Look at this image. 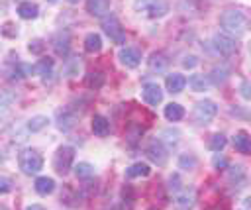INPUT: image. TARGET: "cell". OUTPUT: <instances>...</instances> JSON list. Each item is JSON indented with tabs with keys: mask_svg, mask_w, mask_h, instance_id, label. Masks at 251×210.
Returning a JSON list of instances; mask_svg holds the SVG:
<instances>
[{
	"mask_svg": "<svg viewBox=\"0 0 251 210\" xmlns=\"http://www.w3.org/2000/svg\"><path fill=\"white\" fill-rule=\"evenodd\" d=\"M220 26L230 36H243L249 28V18L241 10H226L220 16Z\"/></svg>",
	"mask_w": 251,
	"mask_h": 210,
	"instance_id": "obj_1",
	"label": "cell"
},
{
	"mask_svg": "<svg viewBox=\"0 0 251 210\" xmlns=\"http://www.w3.org/2000/svg\"><path fill=\"white\" fill-rule=\"evenodd\" d=\"M134 10L146 18H163L169 12L167 0H136Z\"/></svg>",
	"mask_w": 251,
	"mask_h": 210,
	"instance_id": "obj_2",
	"label": "cell"
},
{
	"mask_svg": "<svg viewBox=\"0 0 251 210\" xmlns=\"http://www.w3.org/2000/svg\"><path fill=\"white\" fill-rule=\"evenodd\" d=\"M18 165L26 175H38L43 169V157L36 149H24L18 155Z\"/></svg>",
	"mask_w": 251,
	"mask_h": 210,
	"instance_id": "obj_3",
	"label": "cell"
},
{
	"mask_svg": "<svg viewBox=\"0 0 251 210\" xmlns=\"http://www.w3.org/2000/svg\"><path fill=\"white\" fill-rule=\"evenodd\" d=\"M73 161H75V147L71 145H61L57 149V153L53 155V169L59 173V175H67L69 169L73 167Z\"/></svg>",
	"mask_w": 251,
	"mask_h": 210,
	"instance_id": "obj_4",
	"label": "cell"
},
{
	"mask_svg": "<svg viewBox=\"0 0 251 210\" xmlns=\"http://www.w3.org/2000/svg\"><path fill=\"white\" fill-rule=\"evenodd\" d=\"M216 112H218V106L212 100H200V102H196V106L192 110V118L198 126H206L212 122Z\"/></svg>",
	"mask_w": 251,
	"mask_h": 210,
	"instance_id": "obj_5",
	"label": "cell"
},
{
	"mask_svg": "<svg viewBox=\"0 0 251 210\" xmlns=\"http://www.w3.org/2000/svg\"><path fill=\"white\" fill-rule=\"evenodd\" d=\"M102 28H104V34L112 40V42H116V44H124L126 42V34H124V28H122V24L118 22V18L116 16H106L104 20H102Z\"/></svg>",
	"mask_w": 251,
	"mask_h": 210,
	"instance_id": "obj_6",
	"label": "cell"
},
{
	"mask_svg": "<svg viewBox=\"0 0 251 210\" xmlns=\"http://www.w3.org/2000/svg\"><path fill=\"white\" fill-rule=\"evenodd\" d=\"M146 153H147V157H149L153 163H157V165H165V163H167V157H169L161 138L151 140L149 145H147V149H146Z\"/></svg>",
	"mask_w": 251,
	"mask_h": 210,
	"instance_id": "obj_7",
	"label": "cell"
},
{
	"mask_svg": "<svg viewBox=\"0 0 251 210\" xmlns=\"http://www.w3.org/2000/svg\"><path fill=\"white\" fill-rule=\"evenodd\" d=\"M214 47H216L222 55H231V53L235 51L237 44H235L233 36H230V34H226V32H218V34L214 36Z\"/></svg>",
	"mask_w": 251,
	"mask_h": 210,
	"instance_id": "obj_8",
	"label": "cell"
},
{
	"mask_svg": "<svg viewBox=\"0 0 251 210\" xmlns=\"http://www.w3.org/2000/svg\"><path fill=\"white\" fill-rule=\"evenodd\" d=\"M144 93V100L149 104V106H157L161 100H163V91H161V87L157 85V83H147V85H144V89H142Z\"/></svg>",
	"mask_w": 251,
	"mask_h": 210,
	"instance_id": "obj_9",
	"label": "cell"
},
{
	"mask_svg": "<svg viewBox=\"0 0 251 210\" xmlns=\"http://www.w3.org/2000/svg\"><path fill=\"white\" fill-rule=\"evenodd\" d=\"M194 202H196V194L194 190H183L175 196L173 200V208L175 210H192L194 208Z\"/></svg>",
	"mask_w": 251,
	"mask_h": 210,
	"instance_id": "obj_10",
	"label": "cell"
},
{
	"mask_svg": "<svg viewBox=\"0 0 251 210\" xmlns=\"http://www.w3.org/2000/svg\"><path fill=\"white\" fill-rule=\"evenodd\" d=\"M118 57H120L122 65L132 67V69H134V67H138V65L142 63V53H140L136 47H124V49H120Z\"/></svg>",
	"mask_w": 251,
	"mask_h": 210,
	"instance_id": "obj_11",
	"label": "cell"
},
{
	"mask_svg": "<svg viewBox=\"0 0 251 210\" xmlns=\"http://www.w3.org/2000/svg\"><path fill=\"white\" fill-rule=\"evenodd\" d=\"M86 10L94 18H106L110 12V0H86Z\"/></svg>",
	"mask_w": 251,
	"mask_h": 210,
	"instance_id": "obj_12",
	"label": "cell"
},
{
	"mask_svg": "<svg viewBox=\"0 0 251 210\" xmlns=\"http://www.w3.org/2000/svg\"><path fill=\"white\" fill-rule=\"evenodd\" d=\"M77 124V114L73 112V110H61L59 114H57V128L61 130V132H69L73 126Z\"/></svg>",
	"mask_w": 251,
	"mask_h": 210,
	"instance_id": "obj_13",
	"label": "cell"
},
{
	"mask_svg": "<svg viewBox=\"0 0 251 210\" xmlns=\"http://www.w3.org/2000/svg\"><path fill=\"white\" fill-rule=\"evenodd\" d=\"M187 79L181 75V73H173V75H167V81H165V85H167V91L169 93H173V94H177V93H181V91H185V87H187Z\"/></svg>",
	"mask_w": 251,
	"mask_h": 210,
	"instance_id": "obj_14",
	"label": "cell"
},
{
	"mask_svg": "<svg viewBox=\"0 0 251 210\" xmlns=\"http://www.w3.org/2000/svg\"><path fill=\"white\" fill-rule=\"evenodd\" d=\"M233 147L239 151V153H251V136L247 132H237L233 136Z\"/></svg>",
	"mask_w": 251,
	"mask_h": 210,
	"instance_id": "obj_15",
	"label": "cell"
},
{
	"mask_svg": "<svg viewBox=\"0 0 251 210\" xmlns=\"http://www.w3.org/2000/svg\"><path fill=\"white\" fill-rule=\"evenodd\" d=\"M69 34L67 32H59L57 36H55V40H53V49H55V53L57 55H61V57H65L67 53H69Z\"/></svg>",
	"mask_w": 251,
	"mask_h": 210,
	"instance_id": "obj_16",
	"label": "cell"
},
{
	"mask_svg": "<svg viewBox=\"0 0 251 210\" xmlns=\"http://www.w3.org/2000/svg\"><path fill=\"white\" fill-rule=\"evenodd\" d=\"M38 14H40L38 4H34V2H20V4H18V16H20V18H24V20H34V18H38Z\"/></svg>",
	"mask_w": 251,
	"mask_h": 210,
	"instance_id": "obj_17",
	"label": "cell"
},
{
	"mask_svg": "<svg viewBox=\"0 0 251 210\" xmlns=\"http://www.w3.org/2000/svg\"><path fill=\"white\" fill-rule=\"evenodd\" d=\"M55 190V181L51 177H40L36 179V192L42 196H47Z\"/></svg>",
	"mask_w": 251,
	"mask_h": 210,
	"instance_id": "obj_18",
	"label": "cell"
},
{
	"mask_svg": "<svg viewBox=\"0 0 251 210\" xmlns=\"http://www.w3.org/2000/svg\"><path fill=\"white\" fill-rule=\"evenodd\" d=\"M92 132H94V136H108V132H110V122L102 116V114H96L94 118H92Z\"/></svg>",
	"mask_w": 251,
	"mask_h": 210,
	"instance_id": "obj_19",
	"label": "cell"
},
{
	"mask_svg": "<svg viewBox=\"0 0 251 210\" xmlns=\"http://www.w3.org/2000/svg\"><path fill=\"white\" fill-rule=\"evenodd\" d=\"M151 173L147 163H134L132 167L126 169V177L128 179H136V177H147Z\"/></svg>",
	"mask_w": 251,
	"mask_h": 210,
	"instance_id": "obj_20",
	"label": "cell"
},
{
	"mask_svg": "<svg viewBox=\"0 0 251 210\" xmlns=\"http://www.w3.org/2000/svg\"><path fill=\"white\" fill-rule=\"evenodd\" d=\"M183 116H185V108L181 104L171 102V104L165 106V118L169 122H179V120H183Z\"/></svg>",
	"mask_w": 251,
	"mask_h": 210,
	"instance_id": "obj_21",
	"label": "cell"
},
{
	"mask_svg": "<svg viewBox=\"0 0 251 210\" xmlns=\"http://www.w3.org/2000/svg\"><path fill=\"white\" fill-rule=\"evenodd\" d=\"M167 65H169V59H167L163 53H153V55L149 57V69H151V71L161 73V71L167 69Z\"/></svg>",
	"mask_w": 251,
	"mask_h": 210,
	"instance_id": "obj_22",
	"label": "cell"
},
{
	"mask_svg": "<svg viewBox=\"0 0 251 210\" xmlns=\"http://www.w3.org/2000/svg\"><path fill=\"white\" fill-rule=\"evenodd\" d=\"M208 85H210V79H208V77H204V75H192V77L188 79V87H190L194 93H202V91H206V89H208Z\"/></svg>",
	"mask_w": 251,
	"mask_h": 210,
	"instance_id": "obj_23",
	"label": "cell"
},
{
	"mask_svg": "<svg viewBox=\"0 0 251 210\" xmlns=\"http://www.w3.org/2000/svg\"><path fill=\"white\" fill-rule=\"evenodd\" d=\"M84 49L90 51V53H96L102 49V38L98 34H88L84 38Z\"/></svg>",
	"mask_w": 251,
	"mask_h": 210,
	"instance_id": "obj_24",
	"label": "cell"
},
{
	"mask_svg": "<svg viewBox=\"0 0 251 210\" xmlns=\"http://www.w3.org/2000/svg\"><path fill=\"white\" fill-rule=\"evenodd\" d=\"M84 85L92 91H98L102 85H104V75L102 73H88L86 79H84Z\"/></svg>",
	"mask_w": 251,
	"mask_h": 210,
	"instance_id": "obj_25",
	"label": "cell"
},
{
	"mask_svg": "<svg viewBox=\"0 0 251 210\" xmlns=\"http://www.w3.org/2000/svg\"><path fill=\"white\" fill-rule=\"evenodd\" d=\"M75 175H77V179H90L94 175V167L90 163L83 161V163L75 165Z\"/></svg>",
	"mask_w": 251,
	"mask_h": 210,
	"instance_id": "obj_26",
	"label": "cell"
},
{
	"mask_svg": "<svg viewBox=\"0 0 251 210\" xmlns=\"http://www.w3.org/2000/svg\"><path fill=\"white\" fill-rule=\"evenodd\" d=\"M228 73H230V71H228L226 67H214L208 79H210L212 85H222V83L228 79Z\"/></svg>",
	"mask_w": 251,
	"mask_h": 210,
	"instance_id": "obj_27",
	"label": "cell"
},
{
	"mask_svg": "<svg viewBox=\"0 0 251 210\" xmlns=\"http://www.w3.org/2000/svg\"><path fill=\"white\" fill-rule=\"evenodd\" d=\"M47 124H49V118H47V116H34V118L28 122V130H30V132H42Z\"/></svg>",
	"mask_w": 251,
	"mask_h": 210,
	"instance_id": "obj_28",
	"label": "cell"
},
{
	"mask_svg": "<svg viewBox=\"0 0 251 210\" xmlns=\"http://www.w3.org/2000/svg\"><path fill=\"white\" fill-rule=\"evenodd\" d=\"M196 165H198V159L194 155H190V153H185V155L179 157V167L181 169H187V171L190 169L192 171V169H196Z\"/></svg>",
	"mask_w": 251,
	"mask_h": 210,
	"instance_id": "obj_29",
	"label": "cell"
},
{
	"mask_svg": "<svg viewBox=\"0 0 251 210\" xmlns=\"http://www.w3.org/2000/svg\"><path fill=\"white\" fill-rule=\"evenodd\" d=\"M226 143H228V140H226V136L224 134H214L212 138H210V149L212 151H222L224 147H226Z\"/></svg>",
	"mask_w": 251,
	"mask_h": 210,
	"instance_id": "obj_30",
	"label": "cell"
},
{
	"mask_svg": "<svg viewBox=\"0 0 251 210\" xmlns=\"http://www.w3.org/2000/svg\"><path fill=\"white\" fill-rule=\"evenodd\" d=\"M53 69V59H42L38 65H34V73H38V75H47L49 71Z\"/></svg>",
	"mask_w": 251,
	"mask_h": 210,
	"instance_id": "obj_31",
	"label": "cell"
},
{
	"mask_svg": "<svg viewBox=\"0 0 251 210\" xmlns=\"http://www.w3.org/2000/svg\"><path fill=\"white\" fill-rule=\"evenodd\" d=\"M179 136H181L179 130H163V132H161V140H167V141L173 143V145L179 141Z\"/></svg>",
	"mask_w": 251,
	"mask_h": 210,
	"instance_id": "obj_32",
	"label": "cell"
},
{
	"mask_svg": "<svg viewBox=\"0 0 251 210\" xmlns=\"http://www.w3.org/2000/svg\"><path fill=\"white\" fill-rule=\"evenodd\" d=\"M169 188H171L173 192H179V190H181V179H179V175L169 177Z\"/></svg>",
	"mask_w": 251,
	"mask_h": 210,
	"instance_id": "obj_33",
	"label": "cell"
},
{
	"mask_svg": "<svg viewBox=\"0 0 251 210\" xmlns=\"http://www.w3.org/2000/svg\"><path fill=\"white\" fill-rule=\"evenodd\" d=\"M212 163H214V167H216V169H228V161H226L222 155H218V153L214 155Z\"/></svg>",
	"mask_w": 251,
	"mask_h": 210,
	"instance_id": "obj_34",
	"label": "cell"
},
{
	"mask_svg": "<svg viewBox=\"0 0 251 210\" xmlns=\"http://www.w3.org/2000/svg\"><path fill=\"white\" fill-rule=\"evenodd\" d=\"M16 26L14 24H6L4 28H2V34L6 36V38H16L18 36V30H14Z\"/></svg>",
	"mask_w": 251,
	"mask_h": 210,
	"instance_id": "obj_35",
	"label": "cell"
},
{
	"mask_svg": "<svg viewBox=\"0 0 251 210\" xmlns=\"http://www.w3.org/2000/svg\"><path fill=\"white\" fill-rule=\"evenodd\" d=\"M239 89H241V96H243V98H251V85H249L247 81H243Z\"/></svg>",
	"mask_w": 251,
	"mask_h": 210,
	"instance_id": "obj_36",
	"label": "cell"
},
{
	"mask_svg": "<svg viewBox=\"0 0 251 210\" xmlns=\"http://www.w3.org/2000/svg\"><path fill=\"white\" fill-rule=\"evenodd\" d=\"M28 49H30V51H34V53H42V49H43V44H42L40 40H36V42H32V44L28 46Z\"/></svg>",
	"mask_w": 251,
	"mask_h": 210,
	"instance_id": "obj_37",
	"label": "cell"
},
{
	"mask_svg": "<svg viewBox=\"0 0 251 210\" xmlns=\"http://www.w3.org/2000/svg\"><path fill=\"white\" fill-rule=\"evenodd\" d=\"M196 63H198V59H196L194 55H188V57H185V61H183V65H185L187 69H192V67H196Z\"/></svg>",
	"mask_w": 251,
	"mask_h": 210,
	"instance_id": "obj_38",
	"label": "cell"
},
{
	"mask_svg": "<svg viewBox=\"0 0 251 210\" xmlns=\"http://www.w3.org/2000/svg\"><path fill=\"white\" fill-rule=\"evenodd\" d=\"M0 190H2V192H8V190H10V181H8L6 177L0 179Z\"/></svg>",
	"mask_w": 251,
	"mask_h": 210,
	"instance_id": "obj_39",
	"label": "cell"
},
{
	"mask_svg": "<svg viewBox=\"0 0 251 210\" xmlns=\"http://www.w3.org/2000/svg\"><path fill=\"white\" fill-rule=\"evenodd\" d=\"M26 210H45V208H43L42 204H30V206H28Z\"/></svg>",
	"mask_w": 251,
	"mask_h": 210,
	"instance_id": "obj_40",
	"label": "cell"
},
{
	"mask_svg": "<svg viewBox=\"0 0 251 210\" xmlns=\"http://www.w3.org/2000/svg\"><path fill=\"white\" fill-rule=\"evenodd\" d=\"M67 2H71V4H77V2H79V0H67Z\"/></svg>",
	"mask_w": 251,
	"mask_h": 210,
	"instance_id": "obj_41",
	"label": "cell"
},
{
	"mask_svg": "<svg viewBox=\"0 0 251 210\" xmlns=\"http://www.w3.org/2000/svg\"><path fill=\"white\" fill-rule=\"evenodd\" d=\"M0 210H8V208H6V206H2V208H0Z\"/></svg>",
	"mask_w": 251,
	"mask_h": 210,
	"instance_id": "obj_42",
	"label": "cell"
},
{
	"mask_svg": "<svg viewBox=\"0 0 251 210\" xmlns=\"http://www.w3.org/2000/svg\"><path fill=\"white\" fill-rule=\"evenodd\" d=\"M208 210H220V208H208Z\"/></svg>",
	"mask_w": 251,
	"mask_h": 210,
	"instance_id": "obj_43",
	"label": "cell"
},
{
	"mask_svg": "<svg viewBox=\"0 0 251 210\" xmlns=\"http://www.w3.org/2000/svg\"><path fill=\"white\" fill-rule=\"evenodd\" d=\"M49 2H57V0H49Z\"/></svg>",
	"mask_w": 251,
	"mask_h": 210,
	"instance_id": "obj_44",
	"label": "cell"
}]
</instances>
